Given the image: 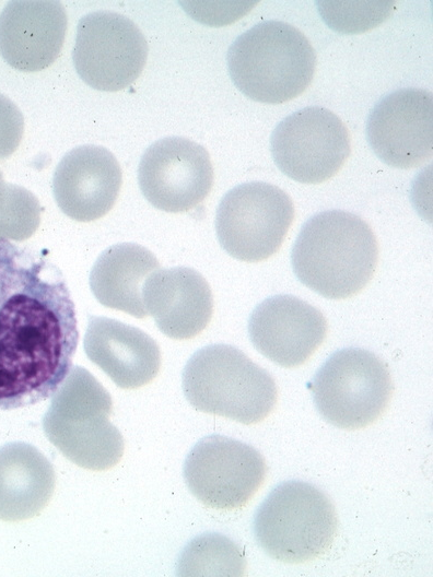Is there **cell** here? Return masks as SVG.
Returning <instances> with one entry per match:
<instances>
[{
  "mask_svg": "<svg viewBox=\"0 0 433 577\" xmlns=\"http://www.w3.org/2000/svg\"><path fill=\"white\" fill-rule=\"evenodd\" d=\"M294 220L291 197L279 187L251 181L229 190L215 214L221 247L245 262L268 259L281 247Z\"/></svg>",
  "mask_w": 433,
  "mask_h": 577,
  "instance_id": "cell-8",
  "label": "cell"
},
{
  "mask_svg": "<svg viewBox=\"0 0 433 577\" xmlns=\"http://www.w3.org/2000/svg\"><path fill=\"white\" fill-rule=\"evenodd\" d=\"M267 466L254 447L222 435L201 438L187 455L183 475L203 505L231 510L245 506L265 481Z\"/></svg>",
  "mask_w": 433,
  "mask_h": 577,
  "instance_id": "cell-11",
  "label": "cell"
},
{
  "mask_svg": "<svg viewBox=\"0 0 433 577\" xmlns=\"http://www.w3.org/2000/svg\"><path fill=\"white\" fill-rule=\"evenodd\" d=\"M366 137L386 165L400 169L421 165L432 155V93L407 87L384 96L368 115Z\"/></svg>",
  "mask_w": 433,
  "mask_h": 577,
  "instance_id": "cell-13",
  "label": "cell"
},
{
  "mask_svg": "<svg viewBox=\"0 0 433 577\" xmlns=\"http://www.w3.org/2000/svg\"><path fill=\"white\" fill-rule=\"evenodd\" d=\"M67 26L59 1H10L0 13V55L16 70H44L58 58Z\"/></svg>",
  "mask_w": 433,
  "mask_h": 577,
  "instance_id": "cell-16",
  "label": "cell"
},
{
  "mask_svg": "<svg viewBox=\"0 0 433 577\" xmlns=\"http://www.w3.org/2000/svg\"><path fill=\"white\" fill-rule=\"evenodd\" d=\"M24 118L19 107L0 93V158L9 157L19 146Z\"/></svg>",
  "mask_w": 433,
  "mask_h": 577,
  "instance_id": "cell-24",
  "label": "cell"
},
{
  "mask_svg": "<svg viewBox=\"0 0 433 577\" xmlns=\"http://www.w3.org/2000/svg\"><path fill=\"white\" fill-rule=\"evenodd\" d=\"M56 485L51 462L34 446L13 441L0 447V520L37 516Z\"/></svg>",
  "mask_w": 433,
  "mask_h": 577,
  "instance_id": "cell-19",
  "label": "cell"
},
{
  "mask_svg": "<svg viewBox=\"0 0 433 577\" xmlns=\"http://www.w3.org/2000/svg\"><path fill=\"white\" fill-rule=\"evenodd\" d=\"M338 531V518L329 497L303 481L277 485L258 507L254 535L273 560L301 564L329 550Z\"/></svg>",
  "mask_w": 433,
  "mask_h": 577,
  "instance_id": "cell-6",
  "label": "cell"
},
{
  "mask_svg": "<svg viewBox=\"0 0 433 577\" xmlns=\"http://www.w3.org/2000/svg\"><path fill=\"white\" fill-rule=\"evenodd\" d=\"M40 211L37 198L24 187L7 182L0 170V237L30 238L39 226Z\"/></svg>",
  "mask_w": 433,
  "mask_h": 577,
  "instance_id": "cell-22",
  "label": "cell"
},
{
  "mask_svg": "<svg viewBox=\"0 0 433 577\" xmlns=\"http://www.w3.org/2000/svg\"><path fill=\"white\" fill-rule=\"evenodd\" d=\"M323 20L340 33H360L382 23L390 14L394 2H317Z\"/></svg>",
  "mask_w": 433,
  "mask_h": 577,
  "instance_id": "cell-23",
  "label": "cell"
},
{
  "mask_svg": "<svg viewBox=\"0 0 433 577\" xmlns=\"http://www.w3.org/2000/svg\"><path fill=\"white\" fill-rule=\"evenodd\" d=\"M122 184L120 165L100 145H81L58 163L52 192L59 209L78 222H92L114 207Z\"/></svg>",
  "mask_w": 433,
  "mask_h": 577,
  "instance_id": "cell-15",
  "label": "cell"
},
{
  "mask_svg": "<svg viewBox=\"0 0 433 577\" xmlns=\"http://www.w3.org/2000/svg\"><path fill=\"white\" fill-rule=\"evenodd\" d=\"M183 391L198 411L250 425L274 409L278 389L272 376L229 344H210L186 363Z\"/></svg>",
  "mask_w": 433,
  "mask_h": 577,
  "instance_id": "cell-5",
  "label": "cell"
},
{
  "mask_svg": "<svg viewBox=\"0 0 433 577\" xmlns=\"http://www.w3.org/2000/svg\"><path fill=\"white\" fill-rule=\"evenodd\" d=\"M327 330L323 313L293 295L266 298L248 320L256 350L282 367L304 364L323 344Z\"/></svg>",
  "mask_w": 433,
  "mask_h": 577,
  "instance_id": "cell-14",
  "label": "cell"
},
{
  "mask_svg": "<svg viewBox=\"0 0 433 577\" xmlns=\"http://www.w3.org/2000/svg\"><path fill=\"white\" fill-rule=\"evenodd\" d=\"M377 260L378 245L371 226L342 210L323 211L308 219L291 252L301 283L331 299L348 298L364 288Z\"/></svg>",
  "mask_w": 433,
  "mask_h": 577,
  "instance_id": "cell-2",
  "label": "cell"
},
{
  "mask_svg": "<svg viewBox=\"0 0 433 577\" xmlns=\"http://www.w3.org/2000/svg\"><path fill=\"white\" fill-rule=\"evenodd\" d=\"M145 311L172 339L198 335L210 322L213 297L207 280L188 267L156 270L143 284Z\"/></svg>",
  "mask_w": 433,
  "mask_h": 577,
  "instance_id": "cell-17",
  "label": "cell"
},
{
  "mask_svg": "<svg viewBox=\"0 0 433 577\" xmlns=\"http://www.w3.org/2000/svg\"><path fill=\"white\" fill-rule=\"evenodd\" d=\"M78 341L60 270L0 237V410L51 397L71 369Z\"/></svg>",
  "mask_w": 433,
  "mask_h": 577,
  "instance_id": "cell-1",
  "label": "cell"
},
{
  "mask_svg": "<svg viewBox=\"0 0 433 577\" xmlns=\"http://www.w3.org/2000/svg\"><path fill=\"white\" fill-rule=\"evenodd\" d=\"M143 197L156 209L179 213L196 208L211 191L213 167L197 142L167 137L152 143L138 167Z\"/></svg>",
  "mask_w": 433,
  "mask_h": 577,
  "instance_id": "cell-12",
  "label": "cell"
},
{
  "mask_svg": "<svg viewBox=\"0 0 433 577\" xmlns=\"http://www.w3.org/2000/svg\"><path fill=\"white\" fill-rule=\"evenodd\" d=\"M160 269L156 257L132 243L105 249L90 273V287L100 304L136 318L148 316L142 288L149 275Z\"/></svg>",
  "mask_w": 433,
  "mask_h": 577,
  "instance_id": "cell-20",
  "label": "cell"
},
{
  "mask_svg": "<svg viewBox=\"0 0 433 577\" xmlns=\"http://www.w3.org/2000/svg\"><path fill=\"white\" fill-rule=\"evenodd\" d=\"M147 58V40L127 16L96 11L80 19L72 59L77 73L91 87L117 92L130 86Z\"/></svg>",
  "mask_w": 433,
  "mask_h": 577,
  "instance_id": "cell-9",
  "label": "cell"
},
{
  "mask_svg": "<svg viewBox=\"0 0 433 577\" xmlns=\"http://www.w3.org/2000/svg\"><path fill=\"white\" fill-rule=\"evenodd\" d=\"M43 417L47 439L71 462L93 471L115 467L125 449L122 435L109 421V393L81 366L51 396Z\"/></svg>",
  "mask_w": 433,
  "mask_h": 577,
  "instance_id": "cell-4",
  "label": "cell"
},
{
  "mask_svg": "<svg viewBox=\"0 0 433 577\" xmlns=\"http://www.w3.org/2000/svg\"><path fill=\"white\" fill-rule=\"evenodd\" d=\"M246 558L243 550L220 533H203L183 550L178 576H244Z\"/></svg>",
  "mask_w": 433,
  "mask_h": 577,
  "instance_id": "cell-21",
  "label": "cell"
},
{
  "mask_svg": "<svg viewBox=\"0 0 433 577\" xmlns=\"http://www.w3.org/2000/svg\"><path fill=\"white\" fill-rule=\"evenodd\" d=\"M309 388L321 417L351 431L374 423L386 411L394 391L387 365L373 352L359 348L332 353Z\"/></svg>",
  "mask_w": 433,
  "mask_h": 577,
  "instance_id": "cell-7",
  "label": "cell"
},
{
  "mask_svg": "<svg viewBox=\"0 0 433 577\" xmlns=\"http://www.w3.org/2000/svg\"><path fill=\"white\" fill-rule=\"evenodd\" d=\"M270 151L278 168L291 179L320 184L335 176L350 156V134L331 110L309 106L277 125Z\"/></svg>",
  "mask_w": 433,
  "mask_h": 577,
  "instance_id": "cell-10",
  "label": "cell"
},
{
  "mask_svg": "<svg viewBox=\"0 0 433 577\" xmlns=\"http://www.w3.org/2000/svg\"><path fill=\"white\" fill-rule=\"evenodd\" d=\"M227 69L248 98L281 104L301 95L316 70L307 37L282 21H264L239 35L227 50Z\"/></svg>",
  "mask_w": 433,
  "mask_h": 577,
  "instance_id": "cell-3",
  "label": "cell"
},
{
  "mask_svg": "<svg viewBox=\"0 0 433 577\" xmlns=\"http://www.w3.org/2000/svg\"><path fill=\"white\" fill-rule=\"evenodd\" d=\"M83 345L90 361L124 389L149 384L161 367L157 343L139 328L112 318L89 316Z\"/></svg>",
  "mask_w": 433,
  "mask_h": 577,
  "instance_id": "cell-18",
  "label": "cell"
}]
</instances>
